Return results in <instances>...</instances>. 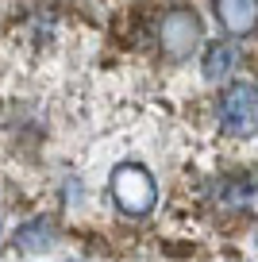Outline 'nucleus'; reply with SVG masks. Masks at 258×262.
I'll return each instance as SVG.
<instances>
[{"mask_svg": "<svg viewBox=\"0 0 258 262\" xmlns=\"http://www.w3.org/2000/svg\"><path fill=\"white\" fill-rule=\"evenodd\" d=\"M112 201L123 208L127 216H146L158 201V189H154V178L135 162L116 166L112 173Z\"/></svg>", "mask_w": 258, "mask_h": 262, "instance_id": "obj_2", "label": "nucleus"}, {"mask_svg": "<svg viewBox=\"0 0 258 262\" xmlns=\"http://www.w3.org/2000/svg\"><path fill=\"white\" fill-rule=\"evenodd\" d=\"M220 127L235 139H250L258 131V89L250 81H235L220 93Z\"/></svg>", "mask_w": 258, "mask_h": 262, "instance_id": "obj_1", "label": "nucleus"}, {"mask_svg": "<svg viewBox=\"0 0 258 262\" xmlns=\"http://www.w3.org/2000/svg\"><path fill=\"white\" fill-rule=\"evenodd\" d=\"M216 16L227 35H250L258 27V0H216Z\"/></svg>", "mask_w": 258, "mask_h": 262, "instance_id": "obj_4", "label": "nucleus"}, {"mask_svg": "<svg viewBox=\"0 0 258 262\" xmlns=\"http://www.w3.org/2000/svg\"><path fill=\"white\" fill-rule=\"evenodd\" d=\"M201 47V19L189 8H178L162 19V50L166 58H193V50Z\"/></svg>", "mask_w": 258, "mask_h": 262, "instance_id": "obj_3", "label": "nucleus"}, {"mask_svg": "<svg viewBox=\"0 0 258 262\" xmlns=\"http://www.w3.org/2000/svg\"><path fill=\"white\" fill-rule=\"evenodd\" d=\"M50 239H54V224H47V220H31L16 231V243L24 251H42V247H50Z\"/></svg>", "mask_w": 258, "mask_h": 262, "instance_id": "obj_6", "label": "nucleus"}, {"mask_svg": "<svg viewBox=\"0 0 258 262\" xmlns=\"http://www.w3.org/2000/svg\"><path fill=\"white\" fill-rule=\"evenodd\" d=\"M235 66H239V47H235L231 39L212 42L208 54H204V77H208V81H224V77H231Z\"/></svg>", "mask_w": 258, "mask_h": 262, "instance_id": "obj_5", "label": "nucleus"}]
</instances>
